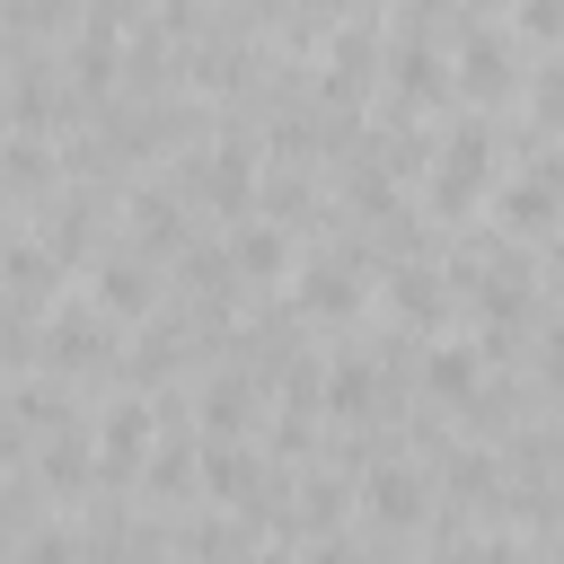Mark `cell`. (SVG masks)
Segmentation results:
<instances>
[{
    "instance_id": "cell-1",
    "label": "cell",
    "mask_w": 564,
    "mask_h": 564,
    "mask_svg": "<svg viewBox=\"0 0 564 564\" xmlns=\"http://www.w3.org/2000/svg\"><path fill=\"white\" fill-rule=\"evenodd\" d=\"M141 449H150V405H123V414L106 423V467L123 476V467H132Z\"/></svg>"
},
{
    "instance_id": "cell-4",
    "label": "cell",
    "mask_w": 564,
    "mask_h": 564,
    "mask_svg": "<svg viewBox=\"0 0 564 564\" xmlns=\"http://www.w3.org/2000/svg\"><path fill=\"white\" fill-rule=\"evenodd\" d=\"M238 256H247V264H256V273H273V264H282V238H273V229H256V238H247V247H238Z\"/></svg>"
},
{
    "instance_id": "cell-2",
    "label": "cell",
    "mask_w": 564,
    "mask_h": 564,
    "mask_svg": "<svg viewBox=\"0 0 564 564\" xmlns=\"http://www.w3.org/2000/svg\"><path fill=\"white\" fill-rule=\"evenodd\" d=\"M370 502H379V520H414V511H423L405 476H379V485H370Z\"/></svg>"
},
{
    "instance_id": "cell-3",
    "label": "cell",
    "mask_w": 564,
    "mask_h": 564,
    "mask_svg": "<svg viewBox=\"0 0 564 564\" xmlns=\"http://www.w3.org/2000/svg\"><path fill=\"white\" fill-rule=\"evenodd\" d=\"M432 388H441V397H467V388H476V370H467L458 352H441V361H432Z\"/></svg>"
},
{
    "instance_id": "cell-5",
    "label": "cell",
    "mask_w": 564,
    "mask_h": 564,
    "mask_svg": "<svg viewBox=\"0 0 564 564\" xmlns=\"http://www.w3.org/2000/svg\"><path fill=\"white\" fill-rule=\"evenodd\" d=\"M106 300H115V308H132V300H150V282H141V273H123V264H115V273H106Z\"/></svg>"
}]
</instances>
